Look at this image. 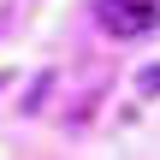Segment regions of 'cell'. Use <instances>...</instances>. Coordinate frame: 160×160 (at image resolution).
<instances>
[{
	"label": "cell",
	"instance_id": "6da1fadb",
	"mask_svg": "<svg viewBox=\"0 0 160 160\" xmlns=\"http://www.w3.org/2000/svg\"><path fill=\"white\" fill-rule=\"evenodd\" d=\"M95 18L107 36H148L160 30V0H101Z\"/></svg>",
	"mask_w": 160,
	"mask_h": 160
},
{
	"label": "cell",
	"instance_id": "3957f363",
	"mask_svg": "<svg viewBox=\"0 0 160 160\" xmlns=\"http://www.w3.org/2000/svg\"><path fill=\"white\" fill-rule=\"evenodd\" d=\"M137 89H142V95H160V65H142V77H137Z\"/></svg>",
	"mask_w": 160,
	"mask_h": 160
},
{
	"label": "cell",
	"instance_id": "7a4b0ae2",
	"mask_svg": "<svg viewBox=\"0 0 160 160\" xmlns=\"http://www.w3.org/2000/svg\"><path fill=\"white\" fill-rule=\"evenodd\" d=\"M48 89H53V71H42V77L30 83V95H24V113H42V101H48Z\"/></svg>",
	"mask_w": 160,
	"mask_h": 160
}]
</instances>
